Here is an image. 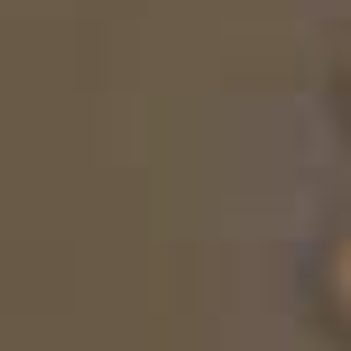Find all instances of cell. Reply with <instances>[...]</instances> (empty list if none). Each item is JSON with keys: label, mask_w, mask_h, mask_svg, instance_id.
Wrapping results in <instances>:
<instances>
[{"label": "cell", "mask_w": 351, "mask_h": 351, "mask_svg": "<svg viewBox=\"0 0 351 351\" xmlns=\"http://www.w3.org/2000/svg\"><path fill=\"white\" fill-rule=\"evenodd\" d=\"M305 305H315V324L351 351V213L315 231V250H305Z\"/></svg>", "instance_id": "6da1fadb"}, {"label": "cell", "mask_w": 351, "mask_h": 351, "mask_svg": "<svg viewBox=\"0 0 351 351\" xmlns=\"http://www.w3.org/2000/svg\"><path fill=\"white\" fill-rule=\"evenodd\" d=\"M333 111H342V121H351V37H342V47H333Z\"/></svg>", "instance_id": "7a4b0ae2"}]
</instances>
